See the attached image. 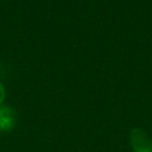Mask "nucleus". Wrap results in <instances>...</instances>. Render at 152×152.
<instances>
[{"label": "nucleus", "mask_w": 152, "mask_h": 152, "mask_svg": "<svg viewBox=\"0 0 152 152\" xmlns=\"http://www.w3.org/2000/svg\"><path fill=\"white\" fill-rule=\"evenodd\" d=\"M15 126V113L8 107H0V132L10 131Z\"/></svg>", "instance_id": "2"}, {"label": "nucleus", "mask_w": 152, "mask_h": 152, "mask_svg": "<svg viewBox=\"0 0 152 152\" xmlns=\"http://www.w3.org/2000/svg\"><path fill=\"white\" fill-rule=\"evenodd\" d=\"M4 100H5V88L1 84V81H0V107H3Z\"/></svg>", "instance_id": "3"}, {"label": "nucleus", "mask_w": 152, "mask_h": 152, "mask_svg": "<svg viewBox=\"0 0 152 152\" xmlns=\"http://www.w3.org/2000/svg\"><path fill=\"white\" fill-rule=\"evenodd\" d=\"M129 145L132 152H152V137L145 129L135 127L129 132Z\"/></svg>", "instance_id": "1"}]
</instances>
